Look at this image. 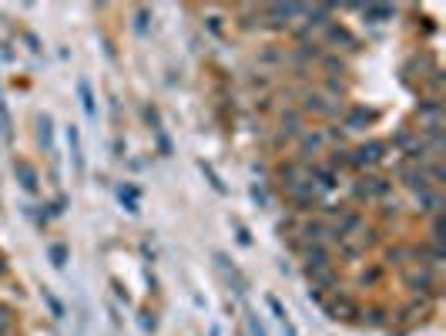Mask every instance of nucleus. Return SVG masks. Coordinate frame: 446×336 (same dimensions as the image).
Returning a JSON list of instances; mask_svg holds the SVG:
<instances>
[{"label":"nucleus","mask_w":446,"mask_h":336,"mask_svg":"<svg viewBox=\"0 0 446 336\" xmlns=\"http://www.w3.org/2000/svg\"><path fill=\"white\" fill-rule=\"evenodd\" d=\"M362 13L366 17H372V21H386V17H393V7H362Z\"/></svg>","instance_id":"ddd939ff"},{"label":"nucleus","mask_w":446,"mask_h":336,"mask_svg":"<svg viewBox=\"0 0 446 336\" xmlns=\"http://www.w3.org/2000/svg\"><path fill=\"white\" fill-rule=\"evenodd\" d=\"M382 279V269L376 266V269H370V272H362V286H370V283H379Z\"/></svg>","instance_id":"a211bd4d"},{"label":"nucleus","mask_w":446,"mask_h":336,"mask_svg":"<svg viewBox=\"0 0 446 336\" xmlns=\"http://www.w3.org/2000/svg\"><path fill=\"white\" fill-rule=\"evenodd\" d=\"M67 145H71L74 168L77 172H84V152H81V131H77V125H67Z\"/></svg>","instance_id":"0eeeda50"},{"label":"nucleus","mask_w":446,"mask_h":336,"mask_svg":"<svg viewBox=\"0 0 446 336\" xmlns=\"http://www.w3.org/2000/svg\"><path fill=\"white\" fill-rule=\"evenodd\" d=\"M51 262L57 269H64V262H67V246H51Z\"/></svg>","instance_id":"4468645a"},{"label":"nucleus","mask_w":446,"mask_h":336,"mask_svg":"<svg viewBox=\"0 0 446 336\" xmlns=\"http://www.w3.org/2000/svg\"><path fill=\"white\" fill-rule=\"evenodd\" d=\"M77 91H81V104H84V115L94 118V115H98V104H94V94H91L88 81H81V84H77Z\"/></svg>","instance_id":"9d476101"},{"label":"nucleus","mask_w":446,"mask_h":336,"mask_svg":"<svg viewBox=\"0 0 446 336\" xmlns=\"http://www.w3.org/2000/svg\"><path fill=\"white\" fill-rule=\"evenodd\" d=\"M13 175H17V181H21V185H24V192H38V168L30 165V162H24V158H21V162H13Z\"/></svg>","instance_id":"423d86ee"},{"label":"nucleus","mask_w":446,"mask_h":336,"mask_svg":"<svg viewBox=\"0 0 446 336\" xmlns=\"http://www.w3.org/2000/svg\"><path fill=\"white\" fill-rule=\"evenodd\" d=\"M382 152H386V145H382V142H362L359 148L345 152V165H353V168L379 165V162H382Z\"/></svg>","instance_id":"f257e3e1"},{"label":"nucleus","mask_w":446,"mask_h":336,"mask_svg":"<svg viewBox=\"0 0 446 336\" xmlns=\"http://www.w3.org/2000/svg\"><path fill=\"white\" fill-rule=\"evenodd\" d=\"M329 246H306V272H322V269H332L329 262Z\"/></svg>","instance_id":"20e7f679"},{"label":"nucleus","mask_w":446,"mask_h":336,"mask_svg":"<svg viewBox=\"0 0 446 336\" xmlns=\"http://www.w3.org/2000/svg\"><path fill=\"white\" fill-rule=\"evenodd\" d=\"M198 168H202V172H205V179L212 181V189H215L218 195H225V181H222V175H218L215 168L208 165V162H198Z\"/></svg>","instance_id":"9b49d317"},{"label":"nucleus","mask_w":446,"mask_h":336,"mask_svg":"<svg viewBox=\"0 0 446 336\" xmlns=\"http://www.w3.org/2000/svg\"><path fill=\"white\" fill-rule=\"evenodd\" d=\"M322 67H326V71H339V67H343V61H339L336 54H322Z\"/></svg>","instance_id":"f3484780"},{"label":"nucleus","mask_w":446,"mask_h":336,"mask_svg":"<svg viewBox=\"0 0 446 336\" xmlns=\"http://www.w3.org/2000/svg\"><path fill=\"white\" fill-rule=\"evenodd\" d=\"M326 142H329V138H326V128H312V131L302 128V131H299V155H302V158L316 155Z\"/></svg>","instance_id":"7ed1b4c3"},{"label":"nucleus","mask_w":446,"mask_h":336,"mask_svg":"<svg viewBox=\"0 0 446 336\" xmlns=\"http://www.w3.org/2000/svg\"><path fill=\"white\" fill-rule=\"evenodd\" d=\"M38 128H40V142L47 145V152H54V125H51V115H40V118H38Z\"/></svg>","instance_id":"1a4fd4ad"},{"label":"nucleus","mask_w":446,"mask_h":336,"mask_svg":"<svg viewBox=\"0 0 446 336\" xmlns=\"http://www.w3.org/2000/svg\"><path fill=\"white\" fill-rule=\"evenodd\" d=\"M235 233H239V242H242V246H248V242H252V235H248V229H245L242 222H235Z\"/></svg>","instance_id":"6ab92c4d"},{"label":"nucleus","mask_w":446,"mask_h":336,"mask_svg":"<svg viewBox=\"0 0 446 336\" xmlns=\"http://www.w3.org/2000/svg\"><path fill=\"white\" fill-rule=\"evenodd\" d=\"M362 121H370V115H366V111H362V108H356V111H353V115L345 118V128H356V125H362Z\"/></svg>","instance_id":"2eb2a0df"},{"label":"nucleus","mask_w":446,"mask_h":336,"mask_svg":"<svg viewBox=\"0 0 446 336\" xmlns=\"http://www.w3.org/2000/svg\"><path fill=\"white\" fill-rule=\"evenodd\" d=\"M44 299H47V306H51V313H54V316L61 320V316H64V306H61V303H57V296H54V293H47V289H44Z\"/></svg>","instance_id":"dca6fc26"},{"label":"nucleus","mask_w":446,"mask_h":336,"mask_svg":"<svg viewBox=\"0 0 446 336\" xmlns=\"http://www.w3.org/2000/svg\"><path fill=\"white\" fill-rule=\"evenodd\" d=\"M7 272V259H4V252H0V276Z\"/></svg>","instance_id":"4be33fe9"},{"label":"nucleus","mask_w":446,"mask_h":336,"mask_svg":"<svg viewBox=\"0 0 446 336\" xmlns=\"http://www.w3.org/2000/svg\"><path fill=\"white\" fill-rule=\"evenodd\" d=\"M248 326H252V336H265V330L258 326V320H255V316H252V320H248Z\"/></svg>","instance_id":"412c9836"},{"label":"nucleus","mask_w":446,"mask_h":336,"mask_svg":"<svg viewBox=\"0 0 446 336\" xmlns=\"http://www.w3.org/2000/svg\"><path fill=\"white\" fill-rule=\"evenodd\" d=\"M0 121L11 125V115H7V104H4V94H0Z\"/></svg>","instance_id":"aec40b11"},{"label":"nucleus","mask_w":446,"mask_h":336,"mask_svg":"<svg viewBox=\"0 0 446 336\" xmlns=\"http://www.w3.org/2000/svg\"><path fill=\"white\" fill-rule=\"evenodd\" d=\"M121 202L127 206V212H138V192L131 185H121Z\"/></svg>","instance_id":"f8f14e48"},{"label":"nucleus","mask_w":446,"mask_h":336,"mask_svg":"<svg viewBox=\"0 0 446 336\" xmlns=\"http://www.w3.org/2000/svg\"><path fill=\"white\" fill-rule=\"evenodd\" d=\"M302 108H306V111H312V115H322V118H336L339 111H343V104L329 101V98H322V94H316V91H309V94H306Z\"/></svg>","instance_id":"f03ea898"},{"label":"nucleus","mask_w":446,"mask_h":336,"mask_svg":"<svg viewBox=\"0 0 446 336\" xmlns=\"http://www.w3.org/2000/svg\"><path fill=\"white\" fill-rule=\"evenodd\" d=\"M299 131H302V111H295V108H285V111H282L279 142H285V138H299Z\"/></svg>","instance_id":"39448f33"},{"label":"nucleus","mask_w":446,"mask_h":336,"mask_svg":"<svg viewBox=\"0 0 446 336\" xmlns=\"http://www.w3.org/2000/svg\"><path fill=\"white\" fill-rule=\"evenodd\" d=\"M440 111H443V108H440V101H436V98H430V101H420V118H426L430 125H440Z\"/></svg>","instance_id":"6e6552de"}]
</instances>
